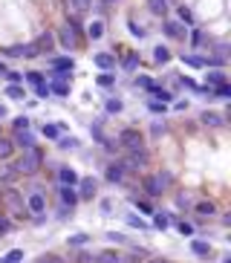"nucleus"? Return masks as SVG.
Returning <instances> with one entry per match:
<instances>
[{
	"mask_svg": "<svg viewBox=\"0 0 231 263\" xmlns=\"http://www.w3.org/2000/svg\"><path fill=\"white\" fill-rule=\"evenodd\" d=\"M58 145H61V148H75L78 142H75V139H58Z\"/></svg>",
	"mask_w": 231,
	"mask_h": 263,
	"instance_id": "obj_56",
	"label": "nucleus"
},
{
	"mask_svg": "<svg viewBox=\"0 0 231 263\" xmlns=\"http://www.w3.org/2000/svg\"><path fill=\"white\" fill-rule=\"evenodd\" d=\"M171 58H173V55H171L168 47H156V50H153V61H156V64H168Z\"/></svg>",
	"mask_w": 231,
	"mask_h": 263,
	"instance_id": "obj_26",
	"label": "nucleus"
},
{
	"mask_svg": "<svg viewBox=\"0 0 231 263\" xmlns=\"http://www.w3.org/2000/svg\"><path fill=\"white\" fill-rule=\"evenodd\" d=\"M148 110H151V113H156V116H159V113H165V110H168V107H165L162 101H156V99H153V101H148Z\"/></svg>",
	"mask_w": 231,
	"mask_h": 263,
	"instance_id": "obj_42",
	"label": "nucleus"
},
{
	"mask_svg": "<svg viewBox=\"0 0 231 263\" xmlns=\"http://www.w3.org/2000/svg\"><path fill=\"white\" fill-rule=\"evenodd\" d=\"M136 87H145V90H153V78H148V75H139V78H136Z\"/></svg>",
	"mask_w": 231,
	"mask_h": 263,
	"instance_id": "obj_46",
	"label": "nucleus"
},
{
	"mask_svg": "<svg viewBox=\"0 0 231 263\" xmlns=\"http://www.w3.org/2000/svg\"><path fill=\"white\" fill-rule=\"evenodd\" d=\"M0 119H6V104H0Z\"/></svg>",
	"mask_w": 231,
	"mask_h": 263,
	"instance_id": "obj_60",
	"label": "nucleus"
},
{
	"mask_svg": "<svg viewBox=\"0 0 231 263\" xmlns=\"http://www.w3.org/2000/svg\"><path fill=\"white\" fill-rule=\"evenodd\" d=\"M153 96H156V101H162V104H168V101H173V96L168 90H162V87H156V84H153Z\"/></svg>",
	"mask_w": 231,
	"mask_h": 263,
	"instance_id": "obj_33",
	"label": "nucleus"
},
{
	"mask_svg": "<svg viewBox=\"0 0 231 263\" xmlns=\"http://www.w3.org/2000/svg\"><path fill=\"white\" fill-rule=\"evenodd\" d=\"M119 145L124 148V151H139V148H145V133L136 130V127H124V130L119 133Z\"/></svg>",
	"mask_w": 231,
	"mask_h": 263,
	"instance_id": "obj_2",
	"label": "nucleus"
},
{
	"mask_svg": "<svg viewBox=\"0 0 231 263\" xmlns=\"http://www.w3.org/2000/svg\"><path fill=\"white\" fill-rule=\"evenodd\" d=\"M12 156H15V142L0 136V162H9Z\"/></svg>",
	"mask_w": 231,
	"mask_h": 263,
	"instance_id": "obj_16",
	"label": "nucleus"
},
{
	"mask_svg": "<svg viewBox=\"0 0 231 263\" xmlns=\"http://www.w3.org/2000/svg\"><path fill=\"white\" fill-rule=\"evenodd\" d=\"M136 208L145 214H153V205H151V197H142V200H136Z\"/></svg>",
	"mask_w": 231,
	"mask_h": 263,
	"instance_id": "obj_38",
	"label": "nucleus"
},
{
	"mask_svg": "<svg viewBox=\"0 0 231 263\" xmlns=\"http://www.w3.org/2000/svg\"><path fill=\"white\" fill-rule=\"evenodd\" d=\"M107 113H121V101L110 99V101H107Z\"/></svg>",
	"mask_w": 231,
	"mask_h": 263,
	"instance_id": "obj_51",
	"label": "nucleus"
},
{
	"mask_svg": "<svg viewBox=\"0 0 231 263\" xmlns=\"http://www.w3.org/2000/svg\"><path fill=\"white\" fill-rule=\"evenodd\" d=\"M176 15H179V23H182V26L194 23V12L188 9V6H179V9H176Z\"/></svg>",
	"mask_w": 231,
	"mask_h": 263,
	"instance_id": "obj_30",
	"label": "nucleus"
},
{
	"mask_svg": "<svg viewBox=\"0 0 231 263\" xmlns=\"http://www.w3.org/2000/svg\"><path fill=\"white\" fill-rule=\"evenodd\" d=\"M78 32H81L78 23H75V20H70V23H67V26L58 32V43L64 47V50H72V47L78 43Z\"/></svg>",
	"mask_w": 231,
	"mask_h": 263,
	"instance_id": "obj_5",
	"label": "nucleus"
},
{
	"mask_svg": "<svg viewBox=\"0 0 231 263\" xmlns=\"http://www.w3.org/2000/svg\"><path fill=\"white\" fill-rule=\"evenodd\" d=\"M35 47H38V52H50L52 47H55V32H43V35H38Z\"/></svg>",
	"mask_w": 231,
	"mask_h": 263,
	"instance_id": "obj_14",
	"label": "nucleus"
},
{
	"mask_svg": "<svg viewBox=\"0 0 231 263\" xmlns=\"http://www.w3.org/2000/svg\"><path fill=\"white\" fill-rule=\"evenodd\" d=\"M61 130H64L61 124H43V136H47V139H52V142L61 139Z\"/></svg>",
	"mask_w": 231,
	"mask_h": 263,
	"instance_id": "obj_27",
	"label": "nucleus"
},
{
	"mask_svg": "<svg viewBox=\"0 0 231 263\" xmlns=\"http://www.w3.org/2000/svg\"><path fill=\"white\" fill-rule=\"evenodd\" d=\"M70 249H78V246H87V243H90V234H72L70 240Z\"/></svg>",
	"mask_w": 231,
	"mask_h": 263,
	"instance_id": "obj_32",
	"label": "nucleus"
},
{
	"mask_svg": "<svg viewBox=\"0 0 231 263\" xmlns=\"http://www.w3.org/2000/svg\"><path fill=\"white\" fill-rule=\"evenodd\" d=\"M162 133H165V124H159V121H156V124H153V136H162Z\"/></svg>",
	"mask_w": 231,
	"mask_h": 263,
	"instance_id": "obj_58",
	"label": "nucleus"
},
{
	"mask_svg": "<svg viewBox=\"0 0 231 263\" xmlns=\"http://www.w3.org/2000/svg\"><path fill=\"white\" fill-rule=\"evenodd\" d=\"M15 130H29V119H26V116H18V119H15Z\"/></svg>",
	"mask_w": 231,
	"mask_h": 263,
	"instance_id": "obj_49",
	"label": "nucleus"
},
{
	"mask_svg": "<svg viewBox=\"0 0 231 263\" xmlns=\"http://www.w3.org/2000/svg\"><path fill=\"white\" fill-rule=\"evenodd\" d=\"M35 263H64V257H58V254H40Z\"/></svg>",
	"mask_w": 231,
	"mask_h": 263,
	"instance_id": "obj_44",
	"label": "nucleus"
},
{
	"mask_svg": "<svg viewBox=\"0 0 231 263\" xmlns=\"http://www.w3.org/2000/svg\"><path fill=\"white\" fill-rule=\"evenodd\" d=\"M6 78H9L12 84H20V81H23V75H20V72H12V70H9V72H6Z\"/></svg>",
	"mask_w": 231,
	"mask_h": 263,
	"instance_id": "obj_53",
	"label": "nucleus"
},
{
	"mask_svg": "<svg viewBox=\"0 0 231 263\" xmlns=\"http://www.w3.org/2000/svg\"><path fill=\"white\" fill-rule=\"evenodd\" d=\"M220 84H225V72L211 70L208 75H205V87H220Z\"/></svg>",
	"mask_w": 231,
	"mask_h": 263,
	"instance_id": "obj_24",
	"label": "nucleus"
},
{
	"mask_svg": "<svg viewBox=\"0 0 231 263\" xmlns=\"http://www.w3.org/2000/svg\"><path fill=\"white\" fill-rule=\"evenodd\" d=\"M61 202H64V205H78V194L72 191V188H67V185H61Z\"/></svg>",
	"mask_w": 231,
	"mask_h": 263,
	"instance_id": "obj_23",
	"label": "nucleus"
},
{
	"mask_svg": "<svg viewBox=\"0 0 231 263\" xmlns=\"http://www.w3.org/2000/svg\"><path fill=\"white\" fill-rule=\"evenodd\" d=\"M93 263H121V254L116 249H104V252H99L93 257Z\"/></svg>",
	"mask_w": 231,
	"mask_h": 263,
	"instance_id": "obj_15",
	"label": "nucleus"
},
{
	"mask_svg": "<svg viewBox=\"0 0 231 263\" xmlns=\"http://www.w3.org/2000/svg\"><path fill=\"white\" fill-rule=\"evenodd\" d=\"M214 93H217V99H228V96H231V87H228V81H225V84H220V87H217V90H214Z\"/></svg>",
	"mask_w": 231,
	"mask_h": 263,
	"instance_id": "obj_47",
	"label": "nucleus"
},
{
	"mask_svg": "<svg viewBox=\"0 0 231 263\" xmlns=\"http://www.w3.org/2000/svg\"><path fill=\"white\" fill-rule=\"evenodd\" d=\"M168 223H171L168 214H153V226H156V229H168Z\"/></svg>",
	"mask_w": 231,
	"mask_h": 263,
	"instance_id": "obj_39",
	"label": "nucleus"
},
{
	"mask_svg": "<svg viewBox=\"0 0 231 263\" xmlns=\"http://www.w3.org/2000/svg\"><path fill=\"white\" fill-rule=\"evenodd\" d=\"M6 72H9V70H6V64H3V61H0V75H6Z\"/></svg>",
	"mask_w": 231,
	"mask_h": 263,
	"instance_id": "obj_61",
	"label": "nucleus"
},
{
	"mask_svg": "<svg viewBox=\"0 0 231 263\" xmlns=\"http://www.w3.org/2000/svg\"><path fill=\"white\" fill-rule=\"evenodd\" d=\"M87 35H90L93 40H99L101 35H104V23H101V20H93L90 26H87Z\"/></svg>",
	"mask_w": 231,
	"mask_h": 263,
	"instance_id": "obj_28",
	"label": "nucleus"
},
{
	"mask_svg": "<svg viewBox=\"0 0 231 263\" xmlns=\"http://www.w3.org/2000/svg\"><path fill=\"white\" fill-rule=\"evenodd\" d=\"M127 223H130L133 229H148V223L142 220V217H136V214H130V217H127Z\"/></svg>",
	"mask_w": 231,
	"mask_h": 263,
	"instance_id": "obj_48",
	"label": "nucleus"
},
{
	"mask_svg": "<svg viewBox=\"0 0 231 263\" xmlns=\"http://www.w3.org/2000/svg\"><path fill=\"white\" fill-rule=\"evenodd\" d=\"M78 185H81V200L90 202L93 197H96V182H93V177H84V180H78Z\"/></svg>",
	"mask_w": 231,
	"mask_h": 263,
	"instance_id": "obj_13",
	"label": "nucleus"
},
{
	"mask_svg": "<svg viewBox=\"0 0 231 263\" xmlns=\"http://www.w3.org/2000/svg\"><path fill=\"white\" fill-rule=\"evenodd\" d=\"M58 180L61 185H67V188H72V185H78V171L75 168H70V165H61V171H58Z\"/></svg>",
	"mask_w": 231,
	"mask_h": 263,
	"instance_id": "obj_6",
	"label": "nucleus"
},
{
	"mask_svg": "<svg viewBox=\"0 0 231 263\" xmlns=\"http://www.w3.org/2000/svg\"><path fill=\"white\" fill-rule=\"evenodd\" d=\"M15 180H18V171H15L12 165H6V168L0 171V185H6V188H9V185H12Z\"/></svg>",
	"mask_w": 231,
	"mask_h": 263,
	"instance_id": "obj_25",
	"label": "nucleus"
},
{
	"mask_svg": "<svg viewBox=\"0 0 231 263\" xmlns=\"http://www.w3.org/2000/svg\"><path fill=\"white\" fill-rule=\"evenodd\" d=\"M15 148H23V151H29V148H35V136H32L29 130H15Z\"/></svg>",
	"mask_w": 231,
	"mask_h": 263,
	"instance_id": "obj_10",
	"label": "nucleus"
},
{
	"mask_svg": "<svg viewBox=\"0 0 231 263\" xmlns=\"http://www.w3.org/2000/svg\"><path fill=\"white\" fill-rule=\"evenodd\" d=\"M35 90H38L40 99H47V96H50V87H47V84H40V87H35Z\"/></svg>",
	"mask_w": 231,
	"mask_h": 263,
	"instance_id": "obj_57",
	"label": "nucleus"
},
{
	"mask_svg": "<svg viewBox=\"0 0 231 263\" xmlns=\"http://www.w3.org/2000/svg\"><path fill=\"white\" fill-rule=\"evenodd\" d=\"M40 165H43V151H40L38 145L29 148V151H23L18 159L12 162V168L18 171V177H35L40 171Z\"/></svg>",
	"mask_w": 231,
	"mask_h": 263,
	"instance_id": "obj_1",
	"label": "nucleus"
},
{
	"mask_svg": "<svg viewBox=\"0 0 231 263\" xmlns=\"http://www.w3.org/2000/svg\"><path fill=\"white\" fill-rule=\"evenodd\" d=\"M47 87H50V93H55V96H61V99L70 96V84H67L64 78H55L52 84H47Z\"/></svg>",
	"mask_w": 231,
	"mask_h": 263,
	"instance_id": "obj_21",
	"label": "nucleus"
},
{
	"mask_svg": "<svg viewBox=\"0 0 231 263\" xmlns=\"http://www.w3.org/2000/svg\"><path fill=\"white\" fill-rule=\"evenodd\" d=\"M148 263H171V260H165V257H151Z\"/></svg>",
	"mask_w": 231,
	"mask_h": 263,
	"instance_id": "obj_59",
	"label": "nucleus"
},
{
	"mask_svg": "<svg viewBox=\"0 0 231 263\" xmlns=\"http://www.w3.org/2000/svg\"><path fill=\"white\" fill-rule=\"evenodd\" d=\"M3 55H9V58H20V55H23V43H18V47H6Z\"/></svg>",
	"mask_w": 231,
	"mask_h": 263,
	"instance_id": "obj_41",
	"label": "nucleus"
},
{
	"mask_svg": "<svg viewBox=\"0 0 231 263\" xmlns=\"http://www.w3.org/2000/svg\"><path fill=\"white\" fill-rule=\"evenodd\" d=\"M35 55H40L38 47L35 43H23V58H35Z\"/></svg>",
	"mask_w": 231,
	"mask_h": 263,
	"instance_id": "obj_45",
	"label": "nucleus"
},
{
	"mask_svg": "<svg viewBox=\"0 0 231 263\" xmlns=\"http://www.w3.org/2000/svg\"><path fill=\"white\" fill-rule=\"evenodd\" d=\"M191 252L197 254V257H211V243H205V240H191Z\"/></svg>",
	"mask_w": 231,
	"mask_h": 263,
	"instance_id": "obj_19",
	"label": "nucleus"
},
{
	"mask_svg": "<svg viewBox=\"0 0 231 263\" xmlns=\"http://www.w3.org/2000/svg\"><path fill=\"white\" fill-rule=\"evenodd\" d=\"M191 43H194V47H200V43H202V32H200V29H194V35H191Z\"/></svg>",
	"mask_w": 231,
	"mask_h": 263,
	"instance_id": "obj_54",
	"label": "nucleus"
},
{
	"mask_svg": "<svg viewBox=\"0 0 231 263\" xmlns=\"http://www.w3.org/2000/svg\"><path fill=\"white\" fill-rule=\"evenodd\" d=\"M162 29H165L168 38H185V26H182L179 20H165V26H162Z\"/></svg>",
	"mask_w": 231,
	"mask_h": 263,
	"instance_id": "obj_12",
	"label": "nucleus"
},
{
	"mask_svg": "<svg viewBox=\"0 0 231 263\" xmlns=\"http://www.w3.org/2000/svg\"><path fill=\"white\" fill-rule=\"evenodd\" d=\"M96 84H99V87H113V84H116V75H113V72H101L99 78H96Z\"/></svg>",
	"mask_w": 231,
	"mask_h": 263,
	"instance_id": "obj_34",
	"label": "nucleus"
},
{
	"mask_svg": "<svg viewBox=\"0 0 231 263\" xmlns=\"http://www.w3.org/2000/svg\"><path fill=\"white\" fill-rule=\"evenodd\" d=\"M23 205H26V211L32 214V217H43L47 214V194L43 191H32L26 200H23Z\"/></svg>",
	"mask_w": 231,
	"mask_h": 263,
	"instance_id": "obj_4",
	"label": "nucleus"
},
{
	"mask_svg": "<svg viewBox=\"0 0 231 263\" xmlns=\"http://www.w3.org/2000/svg\"><path fill=\"white\" fill-rule=\"evenodd\" d=\"M0 136H3V127H0Z\"/></svg>",
	"mask_w": 231,
	"mask_h": 263,
	"instance_id": "obj_63",
	"label": "nucleus"
},
{
	"mask_svg": "<svg viewBox=\"0 0 231 263\" xmlns=\"http://www.w3.org/2000/svg\"><path fill=\"white\" fill-rule=\"evenodd\" d=\"M124 168H121V162H113V165H107V171H104V180L113 182V185H119V182H124Z\"/></svg>",
	"mask_w": 231,
	"mask_h": 263,
	"instance_id": "obj_7",
	"label": "nucleus"
},
{
	"mask_svg": "<svg viewBox=\"0 0 231 263\" xmlns=\"http://www.w3.org/2000/svg\"><path fill=\"white\" fill-rule=\"evenodd\" d=\"M6 96H9V99H23V96H26V93H23V87H20V84H9V87H6Z\"/></svg>",
	"mask_w": 231,
	"mask_h": 263,
	"instance_id": "obj_35",
	"label": "nucleus"
},
{
	"mask_svg": "<svg viewBox=\"0 0 231 263\" xmlns=\"http://www.w3.org/2000/svg\"><path fill=\"white\" fill-rule=\"evenodd\" d=\"M121 67H124V70H136V67H139V52H127L124 61H121Z\"/></svg>",
	"mask_w": 231,
	"mask_h": 263,
	"instance_id": "obj_29",
	"label": "nucleus"
},
{
	"mask_svg": "<svg viewBox=\"0 0 231 263\" xmlns=\"http://www.w3.org/2000/svg\"><path fill=\"white\" fill-rule=\"evenodd\" d=\"M127 29H130V35H136V38H145V35H148V32L142 29L136 20H127Z\"/></svg>",
	"mask_w": 231,
	"mask_h": 263,
	"instance_id": "obj_40",
	"label": "nucleus"
},
{
	"mask_svg": "<svg viewBox=\"0 0 231 263\" xmlns=\"http://www.w3.org/2000/svg\"><path fill=\"white\" fill-rule=\"evenodd\" d=\"M182 61H185V64H188V67H197V70H200V67H208V64H205V58H202V55H182Z\"/></svg>",
	"mask_w": 231,
	"mask_h": 263,
	"instance_id": "obj_31",
	"label": "nucleus"
},
{
	"mask_svg": "<svg viewBox=\"0 0 231 263\" xmlns=\"http://www.w3.org/2000/svg\"><path fill=\"white\" fill-rule=\"evenodd\" d=\"M93 64H96V67H99V70H113V67H116V55H113V52H99V55H96V58H93Z\"/></svg>",
	"mask_w": 231,
	"mask_h": 263,
	"instance_id": "obj_11",
	"label": "nucleus"
},
{
	"mask_svg": "<svg viewBox=\"0 0 231 263\" xmlns=\"http://www.w3.org/2000/svg\"><path fill=\"white\" fill-rule=\"evenodd\" d=\"M148 9H151V15H156V18H165V15H168V0H148Z\"/></svg>",
	"mask_w": 231,
	"mask_h": 263,
	"instance_id": "obj_20",
	"label": "nucleus"
},
{
	"mask_svg": "<svg viewBox=\"0 0 231 263\" xmlns=\"http://www.w3.org/2000/svg\"><path fill=\"white\" fill-rule=\"evenodd\" d=\"M200 119H202V124H208V127H222V124H225L222 116H220V113H214V110H205Z\"/></svg>",
	"mask_w": 231,
	"mask_h": 263,
	"instance_id": "obj_18",
	"label": "nucleus"
},
{
	"mask_svg": "<svg viewBox=\"0 0 231 263\" xmlns=\"http://www.w3.org/2000/svg\"><path fill=\"white\" fill-rule=\"evenodd\" d=\"M26 81H29L32 87H40V84H43V75H40V72H26Z\"/></svg>",
	"mask_w": 231,
	"mask_h": 263,
	"instance_id": "obj_43",
	"label": "nucleus"
},
{
	"mask_svg": "<svg viewBox=\"0 0 231 263\" xmlns=\"http://www.w3.org/2000/svg\"><path fill=\"white\" fill-rule=\"evenodd\" d=\"M3 200H6V205H9L12 211H18V214H23V200H20V194L15 191V188H6V194H3Z\"/></svg>",
	"mask_w": 231,
	"mask_h": 263,
	"instance_id": "obj_9",
	"label": "nucleus"
},
{
	"mask_svg": "<svg viewBox=\"0 0 231 263\" xmlns=\"http://www.w3.org/2000/svg\"><path fill=\"white\" fill-rule=\"evenodd\" d=\"M176 232H179L182 237H191V234H194V226L188 220H179V223H176Z\"/></svg>",
	"mask_w": 231,
	"mask_h": 263,
	"instance_id": "obj_37",
	"label": "nucleus"
},
{
	"mask_svg": "<svg viewBox=\"0 0 231 263\" xmlns=\"http://www.w3.org/2000/svg\"><path fill=\"white\" fill-rule=\"evenodd\" d=\"M20 260H23V249H12V252L6 254L0 263H20Z\"/></svg>",
	"mask_w": 231,
	"mask_h": 263,
	"instance_id": "obj_36",
	"label": "nucleus"
},
{
	"mask_svg": "<svg viewBox=\"0 0 231 263\" xmlns=\"http://www.w3.org/2000/svg\"><path fill=\"white\" fill-rule=\"evenodd\" d=\"M176 205H179V208H188V205H191V197H188V194H179V197H176Z\"/></svg>",
	"mask_w": 231,
	"mask_h": 263,
	"instance_id": "obj_52",
	"label": "nucleus"
},
{
	"mask_svg": "<svg viewBox=\"0 0 231 263\" xmlns=\"http://www.w3.org/2000/svg\"><path fill=\"white\" fill-rule=\"evenodd\" d=\"M93 0H67V9L72 12V15H84V12L90 9Z\"/></svg>",
	"mask_w": 231,
	"mask_h": 263,
	"instance_id": "obj_22",
	"label": "nucleus"
},
{
	"mask_svg": "<svg viewBox=\"0 0 231 263\" xmlns=\"http://www.w3.org/2000/svg\"><path fill=\"white\" fill-rule=\"evenodd\" d=\"M168 173H153V177H145L142 185H145V194L148 197H162V194L168 191Z\"/></svg>",
	"mask_w": 231,
	"mask_h": 263,
	"instance_id": "obj_3",
	"label": "nucleus"
},
{
	"mask_svg": "<svg viewBox=\"0 0 231 263\" xmlns=\"http://www.w3.org/2000/svg\"><path fill=\"white\" fill-rule=\"evenodd\" d=\"M101 3H104V6H113V3H119V0H101Z\"/></svg>",
	"mask_w": 231,
	"mask_h": 263,
	"instance_id": "obj_62",
	"label": "nucleus"
},
{
	"mask_svg": "<svg viewBox=\"0 0 231 263\" xmlns=\"http://www.w3.org/2000/svg\"><path fill=\"white\" fill-rule=\"evenodd\" d=\"M107 240H110V243H124V237L116 234V232H107Z\"/></svg>",
	"mask_w": 231,
	"mask_h": 263,
	"instance_id": "obj_55",
	"label": "nucleus"
},
{
	"mask_svg": "<svg viewBox=\"0 0 231 263\" xmlns=\"http://www.w3.org/2000/svg\"><path fill=\"white\" fill-rule=\"evenodd\" d=\"M194 211L200 214V217H214V214H217V205H214L211 200H200L194 205Z\"/></svg>",
	"mask_w": 231,
	"mask_h": 263,
	"instance_id": "obj_17",
	"label": "nucleus"
},
{
	"mask_svg": "<svg viewBox=\"0 0 231 263\" xmlns=\"http://www.w3.org/2000/svg\"><path fill=\"white\" fill-rule=\"evenodd\" d=\"M72 67H75V61H72L70 55H64V58H55V61H52V70H55V75H72Z\"/></svg>",
	"mask_w": 231,
	"mask_h": 263,
	"instance_id": "obj_8",
	"label": "nucleus"
},
{
	"mask_svg": "<svg viewBox=\"0 0 231 263\" xmlns=\"http://www.w3.org/2000/svg\"><path fill=\"white\" fill-rule=\"evenodd\" d=\"M12 232V223H9V217H0V237L3 234H9Z\"/></svg>",
	"mask_w": 231,
	"mask_h": 263,
	"instance_id": "obj_50",
	"label": "nucleus"
}]
</instances>
